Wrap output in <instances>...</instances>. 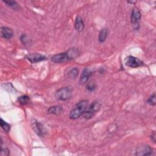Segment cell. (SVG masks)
<instances>
[{
	"label": "cell",
	"instance_id": "obj_1",
	"mask_svg": "<svg viewBox=\"0 0 156 156\" xmlns=\"http://www.w3.org/2000/svg\"><path fill=\"white\" fill-rule=\"evenodd\" d=\"M78 55L77 50L75 48H71L65 52L59 53L53 55L51 57V61L54 63H63L71 59H74Z\"/></svg>",
	"mask_w": 156,
	"mask_h": 156
},
{
	"label": "cell",
	"instance_id": "obj_2",
	"mask_svg": "<svg viewBox=\"0 0 156 156\" xmlns=\"http://www.w3.org/2000/svg\"><path fill=\"white\" fill-rule=\"evenodd\" d=\"M88 101L85 100H82L77 102L73 108L71 110L69 116V118L72 119H76L79 118L83 115L84 112L87 108Z\"/></svg>",
	"mask_w": 156,
	"mask_h": 156
},
{
	"label": "cell",
	"instance_id": "obj_3",
	"mask_svg": "<svg viewBox=\"0 0 156 156\" xmlns=\"http://www.w3.org/2000/svg\"><path fill=\"white\" fill-rule=\"evenodd\" d=\"M72 96V88L70 87H65L58 89L55 93V98L60 101H66Z\"/></svg>",
	"mask_w": 156,
	"mask_h": 156
},
{
	"label": "cell",
	"instance_id": "obj_4",
	"mask_svg": "<svg viewBox=\"0 0 156 156\" xmlns=\"http://www.w3.org/2000/svg\"><path fill=\"white\" fill-rule=\"evenodd\" d=\"M100 104L98 101H94L92 102L88 108H87L84 113H83V116L85 119H90L92 118L94 114L99 110L100 108Z\"/></svg>",
	"mask_w": 156,
	"mask_h": 156
},
{
	"label": "cell",
	"instance_id": "obj_5",
	"mask_svg": "<svg viewBox=\"0 0 156 156\" xmlns=\"http://www.w3.org/2000/svg\"><path fill=\"white\" fill-rule=\"evenodd\" d=\"M126 65L130 68H137L143 65V62L133 56L129 55L126 57L125 60Z\"/></svg>",
	"mask_w": 156,
	"mask_h": 156
},
{
	"label": "cell",
	"instance_id": "obj_6",
	"mask_svg": "<svg viewBox=\"0 0 156 156\" xmlns=\"http://www.w3.org/2000/svg\"><path fill=\"white\" fill-rule=\"evenodd\" d=\"M152 153V149L147 145L138 147L136 151V155H150Z\"/></svg>",
	"mask_w": 156,
	"mask_h": 156
},
{
	"label": "cell",
	"instance_id": "obj_7",
	"mask_svg": "<svg viewBox=\"0 0 156 156\" xmlns=\"http://www.w3.org/2000/svg\"><path fill=\"white\" fill-rule=\"evenodd\" d=\"M32 126L34 130L38 136H43L44 135V133L46 132H45L44 128L43 127V126L41 123L35 121L34 122H32Z\"/></svg>",
	"mask_w": 156,
	"mask_h": 156
},
{
	"label": "cell",
	"instance_id": "obj_8",
	"mask_svg": "<svg viewBox=\"0 0 156 156\" xmlns=\"http://www.w3.org/2000/svg\"><path fill=\"white\" fill-rule=\"evenodd\" d=\"M141 15L139 10L136 8L133 9L132 12L131 16H130L131 23L133 25H137L141 20Z\"/></svg>",
	"mask_w": 156,
	"mask_h": 156
},
{
	"label": "cell",
	"instance_id": "obj_9",
	"mask_svg": "<svg viewBox=\"0 0 156 156\" xmlns=\"http://www.w3.org/2000/svg\"><path fill=\"white\" fill-rule=\"evenodd\" d=\"M26 58L31 63H37L46 59V57L40 54H30L26 56Z\"/></svg>",
	"mask_w": 156,
	"mask_h": 156
},
{
	"label": "cell",
	"instance_id": "obj_10",
	"mask_svg": "<svg viewBox=\"0 0 156 156\" xmlns=\"http://www.w3.org/2000/svg\"><path fill=\"white\" fill-rule=\"evenodd\" d=\"M91 75V71L90 69L85 68L81 74V76L80 77V83L81 84L85 83L88 81Z\"/></svg>",
	"mask_w": 156,
	"mask_h": 156
},
{
	"label": "cell",
	"instance_id": "obj_11",
	"mask_svg": "<svg viewBox=\"0 0 156 156\" xmlns=\"http://www.w3.org/2000/svg\"><path fill=\"white\" fill-rule=\"evenodd\" d=\"M1 36L5 39H10L13 37V30L7 27H2L1 28Z\"/></svg>",
	"mask_w": 156,
	"mask_h": 156
},
{
	"label": "cell",
	"instance_id": "obj_12",
	"mask_svg": "<svg viewBox=\"0 0 156 156\" xmlns=\"http://www.w3.org/2000/svg\"><path fill=\"white\" fill-rule=\"evenodd\" d=\"M75 28L77 31H81L84 28L83 20L79 16L76 17V21H75Z\"/></svg>",
	"mask_w": 156,
	"mask_h": 156
},
{
	"label": "cell",
	"instance_id": "obj_13",
	"mask_svg": "<svg viewBox=\"0 0 156 156\" xmlns=\"http://www.w3.org/2000/svg\"><path fill=\"white\" fill-rule=\"evenodd\" d=\"M63 111V108L60 105H54L48 109V113L50 114H54L57 115Z\"/></svg>",
	"mask_w": 156,
	"mask_h": 156
},
{
	"label": "cell",
	"instance_id": "obj_14",
	"mask_svg": "<svg viewBox=\"0 0 156 156\" xmlns=\"http://www.w3.org/2000/svg\"><path fill=\"white\" fill-rule=\"evenodd\" d=\"M18 102L21 105H24L28 104L30 102V98H29V97L28 96H27V95H23V96H21L18 98Z\"/></svg>",
	"mask_w": 156,
	"mask_h": 156
},
{
	"label": "cell",
	"instance_id": "obj_15",
	"mask_svg": "<svg viewBox=\"0 0 156 156\" xmlns=\"http://www.w3.org/2000/svg\"><path fill=\"white\" fill-rule=\"evenodd\" d=\"M108 35V30L105 28L102 29L99 34V41L100 42H104Z\"/></svg>",
	"mask_w": 156,
	"mask_h": 156
},
{
	"label": "cell",
	"instance_id": "obj_16",
	"mask_svg": "<svg viewBox=\"0 0 156 156\" xmlns=\"http://www.w3.org/2000/svg\"><path fill=\"white\" fill-rule=\"evenodd\" d=\"M0 124L1 126L2 129L6 132H8L10 129V126L8 123H7L5 121H4L2 118L0 119Z\"/></svg>",
	"mask_w": 156,
	"mask_h": 156
},
{
	"label": "cell",
	"instance_id": "obj_17",
	"mask_svg": "<svg viewBox=\"0 0 156 156\" xmlns=\"http://www.w3.org/2000/svg\"><path fill=\"white\" fill-rule=\"evenodd\" d=\"M4 2L8 5L11 8H13L14 9H19V6H18V4H17V2L15 1H4Z\"/></svg>",
	"mask_w": 156,
	"mask_h": 156
},
{
	"label": "cell",
	"instance_id": "obj_18",
	"mask_svg": "<svg viewBox=\"0 0 156 156\" xmlns=\"http://www.w3.org/2000/svg\"><path fill=\"white\" fill-rule=\"evenodd\" d=\"M78 73L79 71L77 70V69L73 68L69 72V77L71 79H75L77 77Z\"/></svg>",
	"mask_w": 156,
	"mask_h": 156
},
{
	"label": "cell",
	"instance_id": "obj_19",
	"mask_svg": "<svg viewBox=\"0 0 156 156\" xmlns=\"http://www.w3.org/2000/svg\"><path fill=\"white\" fill-rule=\"evenodd\" d=\"M147 103L151 105H155L156 104V101H155V94L154 93L152 95H151L149 98L147 100Z\"/></svg>",
	"mask_w": 156,
	"mask_h": 156
},
{
	"label": "cell",
	"instance_id": "obj_20",
	"mask_svg": "<svg viewBox=\"0 0 156 156\" xmlns=\"http://www.w3.org/2000/svg\"><path fill=\"white\" fill-rule=\"evenodd\" d=\"M9 155V151L7 148H4L1 149V155L4 156V155Z\"/></svg>",
	"mask_w": 156,
	"mask_h": 156
},
{
	"label": "cell",
	"instance_id": "obj_21",
	"mask_svg": "<svg viewBox=\"0 0 156 156\" xmlns=\"http://www.w3.org/2000/svg\"><path fill=\"white\" fill-rule=\"evenodd\" d=\"M95 84L93 83H89L88 85H87V89L90 90V91H92V90H94L95 89Z\"/></svg>",
	"mask_w": 156,
	"mask_h": 156
}]
</instances>
